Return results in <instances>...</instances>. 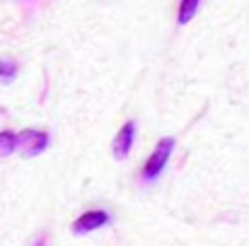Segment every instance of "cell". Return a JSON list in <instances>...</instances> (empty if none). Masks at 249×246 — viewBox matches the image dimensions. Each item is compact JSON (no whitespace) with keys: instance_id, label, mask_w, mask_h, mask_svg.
Segmentation results:
<instances>
[{"instance_id":"1","label":"cell","mask_w":249,"mask_h":246,"mask_svg":"<svg viewBox=\"0 0 249 246\" xmlns=\"http://www.w3.org/2000/svg\"><path fill=\"white\" fill-rule=\"evenodd\" d=\"M172 152H174V138H162V140L155 145V150L150 152L148 162L143 164L141 179H143V181H155V179L165 171V166H167V162H169V157H172Z\"/></svg>"},{"instance_id":"2","label":"cell","mask_w":249,"mask_h":246,"mask_svg":"<svg viewBox=\"0 0 249 246\" xmlns=\"http://www.w3.org/2000/svg\"><path fill=\"white\" fill-rule=\"evenodd\" d=\"M51 145V138L49 133L44 131H34V128H27L22 133H17V152L22 157H39L41 152H46V148Z\"/></svg>"},{"instance_id":"3","label":"cell","mask_w":249,"mask_h":246,"mask_svg":"<svg viewBox=\"0 0 249 246\" xmlns=\"http://www.w3.org/2000/svg\"><path fill=\"white\" fill-rule=\"evenodd\" d=\"M136 133H138L136 121H126V123L119 128V133H116V138H114V143H111V152H114V157H116L119 162L126 160V157L131 155V150H133V140H136Z\"/></svg>"},{"instance_id":"4","label":"cell","mask_w":249,"mask_h":246,"mask_svg":"<svg viewBox=\"0 0 249 246\" xmlns=\"http://www.w3.org/2000/svg\"><path fill=\"white\" fill-rule=\"evenodd\" d=\"M104 225H109V213L104 210H89V213H83L75 222H73V234H89L94 230H102Z\"/></svg>"},{"instance_id":"5","label":"cell","mask_w":249,"mask_h":246,"mask_svg":"<svg viewBox=\"0 0 249 246\" xmlns=\"http://www.w3.org/2000/svg\"><path fill=\"white\" fill-rule=\"evenodd\" d=\"M17 150V133L12 131H0V160L10 157Z\"/></svg>"},{"instance_id":"6","label":"cell","mask_w":249,"mask_h":246,"mask_svg":"<svg viewBox=\"0 0 249 246\" xmlns=\"http://www.w3.org/2000/svg\"><path fill=\"white\" fill-rule=\"evenodd\" d=\"M198 5H201V0H181L179 12H177V22H179V24L191 22V19H194V15L198 12Z\"/></svg>"},{"instance_id":"7","label":"cell","mask_w":249,"mask_h":246,"mask_svg":"<svg viewBox=\"0 0 249 246\" xmlns=\"http://www.w3.org/2000/svg\"><path fill=\"white\" fill-rule=\"evenodd\" d=\"M15 78H17V63L0 58V82H12Z\"/></svg>"},{"instance_id":"8","label":"cell","mask_w":249,"mask_h":246,"mask_svg":"<svg viewBox=\"0 0 249 246\" xmlns=\"http://www.w3.org/2000/svg\"><path fill=\"white\" fill-rule=\"evenodd\" d=\"M34 246H46V237H39V239H36V244Z\"/></svg>"}]
</instances>
